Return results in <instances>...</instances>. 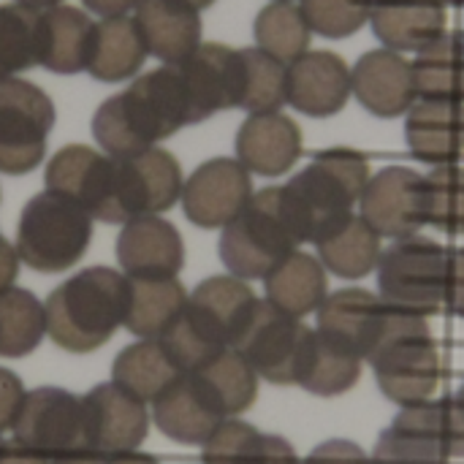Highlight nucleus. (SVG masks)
<instances>
[{"label":"nucleus","instance_id":"1","mask_svg":"<svg viewBox=\"0 0 464 464\" xmlns=\"http://www.w3.org/2000/svg\"><path fill=\"white\" fill-rule=\"evenodd\" d=\"M193 125L177 65L141 73L125 92L106 98L92 117V136L111 158L139 155L179 128Z\"/></svg>","mask_w":464,"mask_h":464},{"label":"nucleus","instance_id":"2","mask_svg":"<svg viewBox=\"0 0 464 464\" xmlns=\"http://www.w3.org/2000/svg\"><path fill=\"white\" fill-rule=\"evenodd\" d=\"M258 296L234 275H215L196 285L179 318L160 337L182 372H193L220 351L234 348L247 326Z\"/></svg>","mask_w":464,"mask_h":464},{"label":"nucleus","instance_id":"3","mask_svg":"<svg viewBox=\"0 0 464 464\" xmlns=\"http://www.w3.org/2000/svg\"><path fill=\"white\" fill-rule=\"evenodd\" d=\"M46 334L68 353H92L125 324L128 277L109 266H87L60 283L44 302Z\"/></svg>","mask_w":464,"mask_h":464},{"label":"nucleus","instance_id":"4","mask_svg":"<svg viewBox=\"0 0 464 464\" xmlns=\"http://www.w3.org/2000/svg\"><path fill=\"white\" fill-rule=\"evenodd\" d=\"M370 182V163L362 152L337 147L318 152L283 185L285 212L302 242H318L353 215Z\"/></svg>","mask_w":464,"mask_h":464},{"label":"nucleus","instance_id":"5","mask_svg":"<svg viewBox=\"0 0 464 464\" xmlns=\"http://www.w3.org/2000/svg\"><path fill=\"white\" fill-rule=\"evenodd\" d=\"M302 245L285 204L283 185L253 193L247 207L223 228L220 258L239 280H264Z\"/></svg>","mask_w":464,"mask_h":464},{"label":"nucleus","instance_id":"6","mask_svg":"<svg viewBox=\"0 0 464 464\" xmlns=\"http://www.w3.org/2000/svg\"><path fill=\"white\" fill-rule=\"evenodd\" d=\"M381 392L400 408L427 402L440 383V356L427 318L394 310L383 340L367 359Z\"/></svg>","mask_w":464,"mask_h":464},{"label":"nucleus","instance_id":"7","mask_svg":"<svg viewBox=\"0 0 464 464\" xmlns=\"http://www.w3.org/2000/svg\"><path fill=\"white\" fill-rule=\"evenodd\" d=\"M92 242V218L52 190L35 193L16 223V253L30 269L54 275L84 258Z\"/></svg>","mask_w":464,"mask_h":464},{"label":"nucleus","instance_id":"8","mask_svg":"<svg viewBox=\"0 0 464 464\" xmlns=\"http://www.w3.org/2000/svg\"><path fill=\"white\" fill-rule=\"evenodd\" d=\"M449 250L424 237L397 239L378 261V296L413 315H432L446 304Z\"/></svg>","mask_w":464,"mask_h":464},{"label":"nucleus","instance_id":"9","mask_svg":"<svg viewBox=\"0 0 464 464\" xmlns=\"http://www.w3.org/2000/svg\"><path fill=\"white\" fill-rule=\"evenodd\" d=\"M54 128L52 98L27 79H0V174L24 177L46 155Z\"/></svg>","mask_w":464,"mask_h":464},{"label":"nucleus","instance_id":"10","mask_svg":"<svg viewBox=\"0 0 464 464\" xmlns=\"http://www.w3.org/2000/svg\"><path fill=\"white\" fill-rule=\"evenodd\" d=\"M310 340L313 329H307L302 318L288 315L269 299H258L234 351H239L264 381L288 386L299 383Z\"/></svg>","mask_w":464,"mask_h":464},{"label":"nucleus","instance_id":"11","mask_svg":"<svg viewBox=\"0 0 464 464\" xmlns=\"http://www.w3.org/2000/svg\"><path fill=\"white\" fill-rule=\"evenodd\" d=\"M182 169L169 150L111 158V223L160 215L182 198Z\"/></svg>","mask_w":464,"mask_h":464},{"label":"nucleus","instance_id":"12","mask_svg":"<svg viewBox=\"0 0 464 464\" xmlns=\"http://www.w3.org/2000/svg\"><path fill=\"white\" fill-rule=\"evenodd\" d=\"M11 430L19 446L46 459L79 451L84 449L82 397L57 386H38L24 394Z\"/></svg>","mask_w":464,"mask_h":464},{"label":"nucleus","instance_id":"13","mask_svg":"<svg viewBox=\"0 0 464 464\" xmlns=\"http://www.w3.org/2000/svg\"><path fill=\"white\" fill-rule=\"evenodd\" d=\"M82 427L84 449L103 457L130 454L150 432L147 402L117 383H98L82 397Z\"/></svg>","mask_w":464,"mask_h":464},{"label":"nucleus","instance_id":"14","mask_svg":"<svg viewBox=\"0 0 464 464\" xmlns=\"http://www.w3.org/2000/svg\"><path fill=\"white\" fill-rule=\"evenodd\" d=\"M362 218L386 239L416 237L427 223V190L424 177L408 166H386L370 177L362 198Z\"/></svg>","mask_w":464,"mask_h":464},{"label":"nucleus","instance_id":"15","mask_svg":"<svg viewBox=\"0 0 464 464\" xmlns=\"http://www.w3.org/2000/svg\"><path fill=\"white\" fill-rule=\"evenodd\" d=\"M250 198V171L234 158H212L201 163L182 185L185 218L201 228H226Z\"/></svg>","mask_w":464,"mask_h":464},{"label":"nucleus","instance_id":"16","mask_svg":"<svg viewBox=\"0 0 464 464\" xmlns=\"http://www.w3.org/2000/svg\"><path fill=\"white\" fill-rule=\"evenodd\" d=\"M188 92L190 120L201 122L215 111L242 103V52L223 44H201L188 60L177 63Z\"/></svg>","mask_w":464,"mask_h":464},{"label":"nucleus","instance_id":"17","mask_svg":"<svg viewBox=\"0 0 464 464\" xmlns=\"http://www.w3.org/2000/svg\"><path fill=\"white\" fill-rule=\"evenodd\" d=\"M449 459L443 400L400 408L375 443L370 464H443Z\"/></svg>","mask_w":464,"mask_h":464},{"label":"nucleus","instance_id":"18","mask_svg":"<svg viewBox=\"0 0 464 464\" xmlns=\"http://www.w3.org/2000/svg\"><path fill=\"white\" fill-rule=\"evenodd\" d=\"M46 190L76 201L90 218L111 223V155L68 144L46 163Z\"/></svg>","mask_w":464,"mask_h":464},{"label":"nucleus","instance_id":"19","mask_svg":"<svg viewBox=\"0 0 464 464\" xmlns=\"http://www.w3.org/2000/svg\"><path fill=\"white\" fill-rule=\"evenodd\" d=\"M315 315L321 334L353 351L359 359H370V353L386 334L392 307L372 291L340 288L324 299Z\"/></svg>","mask_w":464,"mask_h":464},{"label":"nucleus","instance_id":"20","mask_svg":"<svg viewBox=\"0 0 464 464\" xmlns=\"http://www.w3.org/2000/svg\"><path fill=\"white\" fill-rule=\"evenodd\" d=\"M351 90L375 117L408 114L419 101L413 65L392 49H372L362 54L351 71Z\"/></svg>","mask_w":464,"mask_h":464},{"label":"nucleus","instance_id":"21","mask_svg":"<svg viewBox=\"0 0 464 464\" xmlns=\"http://www.w3.org/2000/svg\"><path fill=\"white\" fill-rule=\"evenodd\" d=\"M117 261L125 277H177L185 266V245L174 223L144 215L122 223Z\"/></svg>","mask_w":464,"mask_h":464},{"label":"nucleus","instance_id":"22","mask_svg":"<svg viewBox=\"0 0 464 464\" xmlns=\"http://www.w3.org/2000/svg\"><path fill=\"white\" fill-rule=\"evenodd\" d=\"M351 92V68L334 52L307 49L288 65V103L302 114L332 117Z\"/></svg>","mask_w":464,"mask_h":464},{"label":"nucleus","instance_id":"23","mask_svg":"<svg viewBox=\"0 0 464 464\" xmlns=\"http://www.w3.org/2000/svg\"><path fill=\"white\" fill-rule=\"evenodd\" d=\"M152 421L174 443L204 446L212 438V432L226 421V416L196 381V375L182 372L152 402Z\"/></svg>","mask_w":464,"mask_h":464},{"label":"nucleus","instance_id":"24","mask_svg":"<svg viewBox=\"0 0 464 464\" xmlns=\"http://www.w3.org/2000/svg\"><path fill=\"white\" fill-rule=\"evenodd\" d=\"M302 155V130L299 125L280 114H250L237 130V160L261 177H280Z\"/></svg>","mask_w":464,"mask_h":464},{"label":"nucleus","instance_id":"25","mask_svg":"<svg viewBox=\"0 0 464 464\" xmlns=\"http://www.w3.org/2000/svg\"><path fill=\"white\" fill-rule=\"evenodd\" d=\"M411 152L432 166H449L464 152V101L419 98L405 117Z\"/></svg>","mask_w":464,"mask_h":464},{"label":"nucleus","instance_id":"26","mask_svg":"<svg viewBox=\"0 0 464 464\" xmlns=\"http://www.w3.org/2000/svg\"><path fill=\"white\" fill-rule=\"evenodd\" d=\"M144 46L166 65L188 60L201 46L198 8L182 0H141L133 16Z\"/></svg>","mask_w":464,"mask_h":464},{"label":"nucleus","instance_id":"27","mask_svg":"<svg viewBox=\"0 0 464 464\" xmlns=\"http://www.w3.org/2000/svg\"><path fill=\"white\" fill-rule=\"evenodd\" d=\"M370 22L383 49L419 54L446 35V5L440 0H378Z\"/></svg>","mask_w":464,"mask_h":464},{"label":"nucleus","instance_id":"28","mask_svg":"<svg viewBox=\"0 0 464 464\" xmlns=\"http://www.w3.org/2000/svg\"><path fill=\"white\" fill-rule=\"evenodd\" d=\"M95 22L73 5L38 11V65L52 73H79L87 68Z\"/></svg>","mask_w":464,"mask_h":464},{"label":"nucleus","instance_id":"29","mask_svg":"<svg viewBox=\"0 0 464 464\" xmlns=\"http://www.w3.org/2000/svg\"><path fill=\"white\" fill-rule=\"evenodd\" d=\"M144 38L133 19L128 16H111L101 19L92 27L90 35V52H87V73L98 82H125L147 60Z\"/></svg>","mask_w":464,"mask_h":464},{"label":"nucleus","instance_id":"30","mask_svg":"<svg viewBox=\"0 0 464 464\" xmlns=\"http://www.w3.org/2000/svg\"><path fill=\"white\" fill-rule=\"evenodd\" d=\"M188 294L177 277H128L125 329L141 340H160L179 318Z\"/></svg>","mask_w":464,"mask_h":464},{"label":"nucleus","instance_id":"31","mask_svg":"<svg viewBox=\"0 0 464 464\" xmlns=\"http://www.w3.org/2000/svg\"><path fill=\"white\" fill-rule=\"evenodd\" d=\"M381 239L383 237L362 215H351L345 223L315 242L318 261L343 280H359L378 269L383 256Z\"/></svg>","mask_w":464,"mask_h":464},{"label":"nucleus","instance_id":"32","mask_svg":"<svg viewBox=\"0 0 464 464\" xmlns=\"http://www.w3.org/2000/svg\"><path fill=\"white\" fill-rule=\"evenodd\" d=\"M182 370L174 364L160 340H141L122 348L111 364V383L125 389L141 402H155Z\"/></svg>","mask_w":464,"mask_h":464},{"label":"nucleus","instance_id":"33","mask_svg":"<svg viewBox=\"0 0 464 464\" xmlns=\"http://www.w3.org/2000/svg\"><path fill=\"white\" fill-rule=\"evenodd\" d=\"M266 299L285 310L294 318L310 315L324 304L326 294V275L321 261L307 253H291L264 277Z\"/></svg>","mask_w":464,"mask_h":464},{"label":"nucleus","instance_id":"34","mask_svg":"<svg viewBox=\"0 0 464 464\" xmlns=\"http://www.w3.org/2000/svg\"><path fill=\"white\" fill-rule=\"evenodd\" d=\"M362 362L364 359H359L353 351L343 348L340 343H334L332 337H326L315 329L307 356H304L299 386L315 397L345 394L362 378Z\"/></svg>","mask_w":464,"mask_h":464},{"label":"nucleus","instance_id":"35","mask_svg":"<svg viewBox=\"0 0 464 464\" xmlns=\"http://www.w3.org/2000/svg\"><path fill=\"white\" fill-rule=\"evenodd\" d=\"M193 375L226 419L245 413L256 402L258 375L234 348L220 351L215 359L193 370Z\"/></svg>","mask_w":464,"mask_h":464},{"label":"nucleus","instance_id":"36","mask_svg":"<svg viewBox=\"0 0 464 464\" xmlns=\"http://www.w3.org/2000/svg\"><path fill=\"white\" fill-rule=\"evenodd\" d=\"M413 65L419 98L464 101V41L462 33H446L424 46Z\"/></svg>","mask_w":464,"mask_h":464},{"label":"nucleus","instance_id":"37","mask_svg":"<svg viewBox=\"0 0 464 464\" xmlns=\"http://www.w3.org/2000/svg\"><path fill=\"white\" fill-rule=\"evenodd\" d=\"M46 334V310L27 288L0 291V356L19 359L33 353Z\"/></svg>","mask_w":464,"mask_h":464},{"label":"nucleus","instance_id":"38","mask_svg":"<svg viewBox=\"0 0 464 464\" xmlns=\"http://www.w3.org/2000/svg\"><path fill=\"white\" fill-rule=\"evenodd\" d=\"M253 33H256V44L261 52L280 60L283 65H291L307 52L313 30L299 5L269 3L258 11Z\"/></svg>","mask_w":464,"mask_h":464},{"label":"nucleus","instance_id":"39","mask_svg":"<svg viewBox=\"0 0 464 464\" xmlns=\"http://www.w3.org/2000/svg\"><path fill=\"white\" fill-rule=\"evenodd\" d=\"M242 52V109L250 114H266L277 111L283 103H288V65L269 57L266 52L256 49H239Z\"/></svg>","mask_w":464,"mask_h":464},{"label":"nucleus","instance_id":"40","mask_svg":"<svg viewBox=\"0 0 464 464\" xmlns=\"http://www.w3.org/2000/svg\"><path fill=\"white\" fill-rule=\"evenodd\" d=\"M38 65V11L3 3L0 5V79Z\"/></svg>","mask_w":464,"mask_h":464},{"label":"nucleus","instance_id":"41","mask_svg":"<svg viewBox=\"0 0 464 464\" xmlns=\"http://www.w3.org/2000/svg\"><path fill=\"white\" fill-rule=\"evenodd\" d=\"M427 190V223L459 237L464 234V169L457 163L435 166L424 177Z\"/></svg>","mask_w":464,"mask_h":464},{"label":"nucleus","instance_id":"42","mask_svg":"<svg viewBox=\"0 0 464 464\" xmlns=\"http://www.w3.org/2000/svg\"><path fill=\"white\" fill-rule=\"evenodd\" d=\"M299 8L313 33L324 38H348L370 22L372 0H302Z\"/></svg>","mask_w":464,"mask_h":464},{"label":"nucleus","instance_id":"43","mask_svg":"<svg viewBox=\"0 0 464 464\" xmlns=\"http://www.w3.org/2000/svg\"><path fill=\"white\" fill-rule=\"evenodd\" d=\"M261 432L239 419H226L212 438L204 443V464H242L247 459V454L253 451V446L258 443Z\"/></svg>","mask_w":464,"mask_h":464},{"label":"nucleus","instance_id":"44","mask_svg":"<svg viewBox=\"0 0 464 464\" xmlns=\"http://www.w3.org/2000/svg\"><path fill=\"white\" fill-rule=\"evenodd\" d=\"M443 421H446L449 457L464 459V381L457 394L443 400Z\"/></svg>","mask_w":464,"mask_h":464},{"label":"nucleus","instance_id":"45","mask_svg":"<svg viewBox=\"0 0 464 464\" xmlns=\"http://www.w3.org/2000/svg\"><path fill=\"white\" fill-rule=\"evenodd\" d=\"M302 464H370V457L351 440H326L315 446Z\"/></svg>","mask_w":464,"mask_h":464},{"label":"nucleus","instance_id":"46","mask_svg":"<svg viewBox=\"0 0 464 464\" xmlns=\"http://www.w3.org/2000/svg\"><path fill=\"white\" fill-rule=\"evenodd\" d=\"M24 386H22V378L5 367H0V432L11 430L16 416H19V408L24 402Z\"/></svg>","mask_w":464,"mask_h":464},{"label":"nucleus","instance_id":"47","mask_svg":"<svg viewBox=\"0 0 464 464\" xmlns=\"http://www.w3.org/2000/svg\"><path fill=\"white\" fill-rule=\"evenodd\" d=\"M242 464H302L294 446L288 440H283L280 435H264L258 438V443L253 446V451L247 454V459Z\"/></svg>","mask_w":464,"mask_h":464},{"label":"nucleus","instance_id":"48","mask_svg":"<svg viewBox=\"0 0 464 464\" xmlns=\"http://www.w3.org/2000/svg\"><path fill=\"white\" fill-rule=\"evenodd\" d=\"M446 307L464 318V247L449 250V280H446Z\"/></svg>","mask_w":464,"mask_h":464},{"label":"nucleus","instance_id":"49","mask_svg":"<svg viewBox=\"0 0 464 464\" xmlns=\"http://www.w3.org/2000/svg\"><path fill=\"white\" fill-rule=\"evenodd\" d=\"M16 272H19V253L0 234V291L11 288V283L16 280Z\"/></svg>","mask_w":464,"mask_h":464},{"label":"nucleus","instance_id":"50","mask_svg":"<svg viewBox=\"0 0 464 464\" xmlns=\"http://www.w3.org/2000/svg\"><path fill=\"white\" fill-rule=\"evenodd\" d=\"M0 464H52V459L11 440V443H3V449H0Z\"/></svg>","mask_w":464,"mask_h":464},{"label":"nucleus","instance_id":"51","mask_svg":"<svg viewBox=\"0 0 464 464\" xmlns=\"http://www.w3.org/2000/svg\"><path fill=\"white\" fill-rule=\"evenodd\" d=\"M84 8H90L92 14H101L103 19H111V16H125L130 8H136L141 0H82Z\"/></svg>","mask_w":464,"mask_h":464},{"label":"nucleus","instance_id":"52","mask_svg":"<svg viewBox=\"0 0 464 464\" xmlns=\"http://www.w3.org/2000/svg\"><path fill=\"white\" fill-rule=\"evenodd\" d=\"M106 459L109 457H103V454H95L90 449H79V451H71V454L52 459V464H106Z\"/></svg>","mask_w":464,"mask_h":464},{"label":"nucleus","instance_id":"53","mask_svg":"<svg viewBox=\"0 0 464 464\" xmlns=\"http://www.w3.org/2000/svg\"><path fill=\"white\" fill-rule=\"evenodd\" d=\"M106 464H158L155 457L150 454H139V451H130V454H117V457H109Z\"/></svg>","mask_w":464,"mask_h":464},{"label":"nucleus","instance_id":"54","mask_svg":"<svg viewBox=\"0 0 464 464\" xmlns=\"http://www.w3.org/2000/svg\"><path fill=\"white\" fill-rule=\"evenodd\" d=\"M19 5H27V8H33V11H46V8H54V5H60L63 0H16Z\"/></svg>","mask_w":464,"mask_h":464},{"label":"nucleus","instance_id":"55","mask_svg":"<svg viewBox=\"0 0 464 464\" xmlns=\"http://www.w3.org/2000/svg\"><path fill=\"white\" fill-rule=\"evenodd\" d=\"M182 3H188V5H193V8H198V11H201V8L212 5L215 0H182Z\"/></svg>","mask_w":464,"mask_h":464},{"label":"nucleus","instance_id":"56","mask_svg":"<svg viewBox=\"0 0 464 464\" xmlns=\"http://www.w3.org/2000/svg\"><path fill=\"white\" fill-rule=\"evenodd\" d=\"M443 5H464V0H440Z\"/></svg>","mask_w":464,"mask_h":464},{"label":"nucleus","instance_id":"57","mask_svg":"<svg viewBox=\"0 0 464 464\" xmlns=\"http://www.w3.org/2000/svg\"><path fill=\"white\" fill-rule=\"evenodd\" d=\"M272 3H294V0H272Z\"/></svg>","mask_w":464,"mask_h":464},{"label":"nucleus","instance_id":"58","mask_svg":"<svg viewBox=\"0 0 464 464\" xmlns=\"http://www.w3.org/2000/svg\"><path fill=\"white\" fill-rule=\"evenodd\" d=\"M0 449H3V440H0Z\"/></svg>","mask_w":464,"mask_h":464},{"label":"nucleus","instance_id":"59","mask_svg":"<svg viewBox=\"0 0 464 464\" xmlns=\"http://www.w3.org/2000/svg\"><path fill=\"white\" fill-rule=\"evenodd\" d=\"M372 3H378V0H372Z\"/></svg>","mask_w":464,"mask_h":464},{"label":"nucleus","instance_id":"60","mask_svg":"<svg viewBox=\"0 0 464 464\" xmlns=\"http://www.w3.org/2000/svg\"><path fill=\"white\" fill-rule=\"evenodd\" d=\"M462 41H464V35H462Z\"/></svg>","mask_w":464,"mask_h":464}]
</instances>
